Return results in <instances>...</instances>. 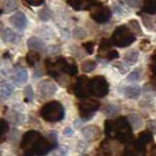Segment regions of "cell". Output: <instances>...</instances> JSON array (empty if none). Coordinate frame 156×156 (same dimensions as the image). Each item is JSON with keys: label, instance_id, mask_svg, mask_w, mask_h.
Here are the masks:
<instances>
[{"label": "cell", "instance_id": "32", "mask_svg": "<svg viewBox=\"0 0 156 156\" xmlns=\"http://www.w3.org/2000/svg\"><path fill=\"white\" fill-rule=\"evenodd\" d=\"M39 18L42 21H48L52 18V12L48 7H44L39 11Z\"/></svg>", "mask_w": 156, "mask_h": 156}, {"label": "cell", "instance_id": "31", "mask_svg": "<svg viewBox=\"0 0 156 156\" xmlns=\"http://www.w3.org/2000/svg\"><path fill=\"white\" fill-rule=\"evenodd\" d=\"M128 27L133 31V33L135 35H141L142 34V30H141L140 23H139L137 20H130L129 23H128Z\"/></svg>", "mask_w": 156, "mask_h": 156}, {"label": "cell", "instance_id": "44", "mask_svg": "<svg viewBox=\"0 0 156 156\" xmlns=\"http://www.w3.org/2000/svg\"><path fill=\"white\" fill-rule=\"evenodd\" d=\"M113 12H114V13H116V14H119V16H121V14H125V13H126L125 9L121 7L120 5H116V4L113 6Z\"/></svg>", "mask_w": 156, "mask_h": 156}, {"label": "cell", "instance_id": "1", "mask_svg": "<svg viewBox=\"0 0 156 156\" xmlns=\"http://www.w3.org/2000/svg\"><path fill=\"white\" fill-rule=\"evenodd\" d=\"M105 135L109 140L128 143L133 140V127L125 116L110 119L105 122Z\"/></svg>", "mask_w": 156, "mask_h": 156}, {"label": "cell", "instance_id": "25", "mask_svg": "<svg viewBox=\"0 0 156 156\" xmlns=\"http://www.w3.org/2000/svg\"><path fill=\"white\" fill-rule=\"evenodd\" d=\"M119 112H120V107H119L117 105H114V103L107 105V106L105 107V109H103L105 115L108 117H114L115 115L119 114Z\"/></svg>", "mask_w": 156, "mask_h": 156}, {"label": "cell", "instance_id": "6", "mask_svg": "<svg viewBox=\"0 0 156 156\" xmlns=\"http://www.w3.org/2000/svg\"><path fill=\"white\" fill-rule=\"evenodd\" d=\"M70 93H73L79 99H87L92 95V87H90V79L85 75L79 76L72 85Z\"/></svg>", "mask_w": 156, "mask_h": 156}, {"label": "cell", "instance_id": "11", "mask_svg": "<svg viewBox=\"0 0 156 156\" xmlns=\"http://www.w3.org/2000/svg\"><path fill=\"white\" fill-rule=\"evenodd\" d=\"M38 89H39L40 96L42 99H48L55 95V93L58 92V86L52 80H42L38 85Z\"/></svg>", "mask_w": 156, "mask_h": 156}, {"label": "cell", "instance_id": "33", "mask_svg": "<svg viewBox=\"0 0 156 156\" xmlns=\"http://www.w3.org/2000/svg\"><path fill=\"white\" fill-rule=\"evenodd\" d=\"M2 5H4V11H6V12H12L18 7L14 0H5Z\"/></svg>", "mask_w": 156, "mask_h": 156}, {"label": "cell", "instance_id": "50", "mask_svg": "<svg viewBox=\"0 0 156 156\" xmlns=\"http://www.w3.org/2000/svg\"><path fill=\"white\" fill-rule=\"evenodd\" d=\"M96 156H106V155H103V154H100V153H98V154H96Z\"/></svg>", "mask_w": 156, "mask_h": 156}, {"label": "cell", "instance_id": "43", "mask_svg": "<svg viewBox=\"0 0 156 156\" xmlns=\"http://www.w3.org/2000/svg\"><path fill=\"white\" fill-rule=\"evenodd\" d=\"M125 2L132 8H136L140 6V0H125Z\"/></svg>", "mask_w": 156, "mask_h": 156}, {"label": "cell", "instance_id": "51", "mask_svg": "<svg viewBox=\"0 0 156 156\" xmlns=\"http://www.w3.org/2000/svg\"><path fill=\"white\" fill-rule=\"evenodd\" d=\"M2 28V23H0V30Z\"/></svg>", "mask_w": 156, "mask_h": 156}, {"label": "cell", "instance_id": "27", "mask_svg": "<svg viewBox=\"0 0 156 156\" xmlns=\"http://www.w3.org/2000/svg\"><path fill=\"white\" fill-rule=\"evenodd\" d=\"M7 132H8V122L5 119H0V142L5 141Z\"/></svg>", "mask_w": 156, "mask_h": 156}, {"label": "cell", "instance_id": "39", "mask_svg": "<svg viewBox=\"0 0 156 156\" xmlns=\"http://www.w3.org/2000/svg\"><path fill=\"white\" fill-rule=\"evenodd\" d=\"M68 151L67 147H56L53 151V156H66Z\"/></svg>", "mask_w": 156, "mask_h": 156}, {"label": "cell", "instance_id": "12", "mask_svg": "<svg viewBox=\"0 0 156 156\" xmlns=\"http://www.w3.org/2000/svg\"><path fill=\"white\" fill-rule=\"evenodd\" d=\"M68 5L75 11H90L98 4V0H67Z\"/></svg>", "mask_w": 156, "mask_h": 156}, {"label": "cell", "instance_id": "18", "mask_svg": "<svg viewBox=\"0 0 156 156\" xmlns=\"http://www.w3.org/2000/svg\"><path fill=\"white\" fill-rule=\"evenodd\" d=\"M113 46V42L110 39H102L101 44H100V47H99V59H103V56L109 52Z\"/></svg>", "mask_w": 156, "mask_h": 156}, {"label": "cell", "instance_id": "52", "mask_svg": "<svg viewBox=\"0 0 156 156\" xmlns=\"http://www.w3.org/2000/svg\"><path fill=\"white\" fill-rule=\"evenodd\" d=\"M2 12H4V11H2L1 8H0V14H2Z\"/></svg>", "mask_w": 156, "mask_h": 156}, {"label": "cell", "instance_id": "26", "mask_svg": "<svg viewBox=\"0 0 156 156\" xmlns=\"http://www.w3.org/2000/svg\"><path fill=\"white\" fill-rule=\"evenodd\" d=\"M142 16V20H143V23L144 26L148 28V30H154L155 28V20L150 16V14H146V13H141Z\"/></svg>", "mask_w": 156, "mask_h": 156}, {"label": "cell", "instance_id": "13", "mask_svg": "<svg viewBox=\"0 0 156 156\" xmlns=\"http://www.w3.org/2000/svg\"><path fill=\"white\" fill-rule=\"evenodd\" d=\"M82 135L85 137V140L88 142H93L100 139L101 136V130L99 127L96 126H87L82 129Z\"/></svg>", "mask_w": 156, "mask_h": 156}, {"label": "cell", "instance_id": "48", "mask_svg": "<svg viewBox=\"0 0 156 156\" xmlns=\"http://www.w3.org/2000/svg\"><path fill=\"white\" fill-rule=\"evenodd\" d=\"M149 156H156V144L154 146V147H151V150H150Z\"/></svg>", "mask_w": 156, "mask_h": 156}, {"label": "cell", "instance_id": "19", "mask_svg": "<svg viewBox=\"0 0 156 156\" xmlns=\"http://www.w3.org/2000/svg\"><path fill=\"white\" fill-rule=\"evenodd\" d=\"M142 13L146 14H156V0H143Z\"/></svg>", "mask_w": 156, "mask_h": 156}, {"label": "cell", "instance_id": "29", "mask_svg": "<svg viewBox=\"0 0 156 156\" xmlns=\"http://www.w3.org/2000/svg\"><path fill=\"white\" fill-rule=\"evenodd\" d=\"M127 119H128V121L130 122V125H132V127H133L134 129L140 128L141 126H142V120H141V117L139 116V115H136V114H130Z\"/></svg>", "mask_w": 156, "mask_h": 156}, {"label": "cell", "instance_id": "14", "mask_svg": "<svg viewBox=\"0 0 156 156\" xmlns=\"http://www.w3.org/2000/svg\"><path fill=\"white\" fill-rule=\"evenodd\" d=\"M9 23L18 30H25L27 26V18L23 12H16L9 18Z\"/></svg>", "mask_w": 156, "mask_h": 156}, {"label": "cell", "instance_id": "34", "mask_svg": "<svg viewBox=\"0 0 156 156\" xmlns=\"http://www.w3.org/2000/svg\"><path fill=\"white\" fill-rule=\"evenodd\" d=\"M33 98H34V90H33L31 85H28V86L25 87V99L27 102H30L33 100Z\"/></svg>", "mask_w": 156, "mask_h": 156}, {"label": "cell", "instance_id": "46", "mask_svg": "<svg viewBox=\"0 0 156 156\" xmlns=\"http://www.w3.org/2000/svg\"><path fill=\"white\" fill-rule=\"evenodd\" d=\"M150 45V42H149L148 40H143L142 42H141V49H143V51H146L147 48H146V46H149Z\"/></svg>", "mask_w": 156, "mask_h": 156}, {"label": "cell", "instance_id": "47", "mask_svg": "<svg viewBox=\"0 0 156 156\" xmlns=\"http://www.w3.org/2000/svg\"><path fill=\"white\" fill-rule=\"evenodd\" d=\"M63 134H65V135H72V134H73V129H72V128H66V129L63 130Z\"/></svg>", "mask_w": 156, "mask_h": 156}, {"label": "cell", "instance_id": "30", "mask_svg": "<svg viewBox=\"0 0 156 156\" xmlns=\"http://www.w3.org/2000/svg\"><path fill=\"white\" fill-rule=\"evenodd\" d=\"M137 139L143 142L144 144H149L153 142V133H150L149 130H146V132H142L140 133V135L137 136Z\"/></svg>", "mask_w": 156, "mask_h": 156}, {"label": "cell", "instance_id": "40", "mask_svg": "<svg viewBox=\"0 0 156 156\" xmlns=\"http://www.w3.org/2000/svg\"><path fill=\"white\" fill-rule=\"evenodd\" d=\"M82 46H83L85 51L87 52V54H93L94 47H95L94 42H92V41H88V42H85V44H83Z\"/></svg>", "mask_w": 156, "mask_h": 156}, {"label": "cell", "instance_id": "7", "mask_svg": "<svg viewBox=\"0 0 156 156\" xmlns=\"http://www.w3.org/2000/svg\"><path fill=\"white\" fill-rule=\"evenodd\" d=\"M99 108H100V102L98 100H85L78 105L79 114L82 121L90 120L94 114L99 110Z\"/></svg>", "mask_w": 156, "mask_h": 156}, {"label": "cell", "instance_id": "2", "mask_svg": "<svg viewBox=\"0 0 156 156\" xmlns=\"http://www.w3.org/2000/svg\"><path fill=\"white\" fill-rule=\"evenodd\" d=\"M45 67L47 74H49L56 80H60L65 74H67L68 76H75L78 74V66L75 61L62 56L55 59H47L45 61Z\"/></svg>", "mask_w": 156, "mask_h": 156}, {"label": "cell", "instance_id": "41", "mask_svg": "<svg viewBox=\"0 0 156 156\" xmlns=\"http://www.w3.org/2000/svg\"><path fill=\"white\" fill-rule=\"evenodd\" d=\"M25 4H27V5H30V6H34V7H37V6H41L44 2H45V0H23Z\"/></svg>", "mask_w": 156, "mask_h": 156}, {"label": "cell", "instance_id": "38", "mask_svg": "<svg viewBox=\"0 0 156 156\" xmlns=\"http://www.w3.org/2000/svg\"><path fill=\"white\" fill-rule=\"evenodd\" d=\"M47 140L56 148V146H58V134L55 133V132H49V133L47 134Z\"/></svg>", "mask_w": 156, "mask_h": 156}, {"label": "cell", "instance_id": "42", "mask_svg": "<svg viewBox=\"0 0 156 156\" xmlns=\"http://www.w3.org/2000/svg\"><path fill=\"white\" fill-rule=\"evenodd\" d=\"M147 127H148V130L150 133L156 134V120H150Z\"/></svg>", "mask_w": 156, "mask_h": 156}, {"label": "cell", "instance_id": "21", "mask_svg": "<svg viewBox=\"0 0 156 156\" xmlns=\"http://www.w3.org/2000/svg\"><path fill=\"white\" fill-rule=\"evenodd\" d=\"M141 94V88L136 85H132L125 88V95L128 99H136Z\"/></svg>", "mask_w": 156, "mask_h": 156}, {"label": "cell", "instance_id": "10", "mask_svg": "<svg viewBox=\"0 0 156 156\" xmlns=\"http://www.w3.org/2000/svg\"><path fill=\"white\" fill-rule=\"evenodd\" d=\"M147 155V144L141 142L139 139L127 143L122 156H146Z\"/></svg>", "mask_w": 156, "mask_h": 156}, {"label": "cell", "instance_id": "53", "mask_svg": "<svg viewBox=\"0 0 156 156\" xmlns=\"http://www.w3.org/2000/svg\"><path fill=\"white\" fill-rule=\"evenodd\" d=\"M1 101H2V100H1V98H0V106H1Z\"/></svg>", "mask_w": 156, "mask_h": 156}, {"label": "cell", "instance_id": "17", "mask_svg": "<svg viewBox=\"0 0 156 156\" xmlns=\"http://www.w3.org/2000/svg\"><path fill=\"white\" fill-rule=\"evenodd\" d=\"M13 90H14V86H13L12 83L6 82V81L0 82V95H1L4 99L9 98V96L13 94Z\"/></svg>", "mask_w": 156, "mask_h": 156}, {"label": "cell", "instance_id": "49", "mask_svg": "<svg viewBox=\"0 0 156 156\" xmlns=\"http://www.w3.org/2000/svg\"><path fill=\"white\" fill-rule=\"evenodd\" d=\"M151 62L156 63V48L155 51H154V53H153V55H151Z\"/></svg>", "mask_w": 156, "mask_h": 156}, {"label": "cell", "instance_id": "28", "mask_svg": "<svg viewBox=\"0 0 156 156\" xmlns=\"http://www.w3.org/2000/svg\"><path fill=\"white\" fill-rule=\"evenodd\" d=\"M95 68H96V62L93 61V60H86V61H83L82 65H81V69H82V72H85V73H90Z\"/></svg>", "mask_w": 156, "mask_h": 156}, {"label": "cell", "instance_id": "45", "mask_svg": "<svg viewBox=\"0 0 156 156\" xmlns=\"http://www.w3.org/2000/svg\"><path fill=\"white\" fill-rule=\"evenodd\" d=\"M115 66H116V68L119 69V72L122 73V74H125V73L128 72V65L127 66H125V65H115Z\"/></svg>", "mask_w": 156, "mask_h": 156}, {"label": "cell", "instance_id": "35", "mask_svg": "<svg viewBox=\"0 0 156 156\" xmlns=\"http://www.w3.org/2000/svg\"><path fill=\"white\" fill-rule=\"evenodd\" d=\"M73 35H74L75 39L81 40L86 37V31H85L83 28H81V27H76V28H74V31H73Z\"/></svg>", "mask_w": 156, "mask_h": 156}, {"label": "cell", "instance_id": "9", "mask_svg": "<svg viewBox=\"0 0 156 156\" xmlns=\"http://www.w3.org/2000/svg\"><path fill=\"white\" fill-rule=\"evenodd\" d=\"M112 16V9L101 2L98 1V4L90 9V18L93 19L95 23H107Z\"/></svg>", "mask_w": 156, "mask_h": 156}, {"label": "cell", "instance_id": "16", "mask_svg": "<svg viewBox=\"0 0 156 156\" xmlns=\"http://www.w3.org/2000/svg\"><path fill=\"white\" fill-rule=\"evenodd\" d=\"M12 78H13L14 82H16L18 86H21V85H23L27 81V79H28L27 70L25 69V68H16L14 70V73H13V76Z\"/></svg>", "mask_w": 156, "mask_h": 156}, {"label": "cell", "instance_id": "23", "mask_svg": "<svg viewBox=\"0 0 156 156\" xmlns=\"http://www.w3.org/2000/svg\"><path fill=\"white\" fill-rule=\"evenodd\" d=\"M137 59H139V52L136 49L128 51L125 54V58H123V60H125V62L127 65H134V63L137 61Z\"/></svg>", "mask_w": 156, "mask_h": 156}, {"label": "cell", "instance_id": "15", "mask_svg": "<svg viewBox=\"0 0 156 156\" xmlns=\"http://www.w3.org/2000/svg\"><path fill=\"white\" fill-rule=\"evenodd\" d=\"M27 47L32 51H37V52H42L46 48V44L37 37H32L27 40Z\"/></svg>", "mask_w": 156, "mask_h": 156}, {"label": "cell", "instance_id": "22", "mask_svg": "<svg viewBox=\"0 0 156 156\" xmlns=\"http://www.w3.org/2000/svg\"><path fill=\"white\" fill-rule=\"evenodd\" d=\"M8 121L11 122V123H13V125H20V123H23V119H25V115L23 114H20V113H18L16 110H12L9 114H8Z\"/></svg>", "mask_w": 156, "mask_h": 156}, {"label": "cell", "instance_id": "36", "mask_svg": "<svg viewBox=\"0 0 156 156\" xmlns=\"http://www.w3.org/2000/svg\"><path fill=\"white\" fill-rule=\"evenodd\" d=\"M141 78V69L140 68H136V69H134L129 75H128V81H137V80H140Z\"/></svg>", "mask_w": 156, "mask_h": 156}, {"label": "cell", "instance_id": "20", "mask_svg": "<svg viewBox=\"0 0 156 156\" xmlns=\"http://www.w3.org/2000/svg\"><path fill=\"white\" fill-rule=\"evenodd\" d=\"M1 39L7 44L8 42H16V39H18V34L11 28H5L1 32Z\"/></svg>", "mask_w": 156, "mask_h": 156}, {"label": "cell", "instance_id": "8", "mask_svg": "<svg viewBox=\"0 0 156 156\" xmlns=\"http://www.w3.org/2000/svg\"><path fill=\"white\" fill-rule=\"evenodd\" d=\"M90 87H92V94L96 98H103L109 93V83L107 79L102 75H96L90 79Z\"/></svg>", "mask_w": 156, "mask_h": 156}, {"label": "cell", "instance_id": "5", "mask_svg": "<svg viewBox=\"0 0 156 156\" xmlns=\"http://www.w3.org/2000/svg\"><path fill=\"white\" fill-rule=\"evenodd\" d=\"M110 40L114 46L125 48V47L130 46L136 40V35L127 25H121V26L116 27L115 31L113 32Z\"/></svg>", "mask_w": 156, "mask_h": 156}, {"label": "cell", "instance_id": "4", "mask_svg": "<svg viewBox=\"0 0 156 156\" xmlns=\"http://www.w3.org/2000/svg\"><path fill=\"white\" fill-rule=\"evenodd\" d=\"M44 136L38 130H28L23 135L20 147L23 151V156H37V150Z\"/></svg>", "mask_w": 156, "mask_h": 156}, {"label": "cell", "instance_id": "24", "mask_svg": "<svg viewBox=\"0 0 156 156\" xmlns=\"http://www.w3.org/2000/svg\"><path fill=\"white\" fill-rule=\"evenodd\" d=\"M40 60V53H38L37 51H30L26 54V62L28 63L31 67L35 66L37 63L39 62Z\"/></svg>", "mask_w": 156, "mask_h": 156}, {"label": "cell", "instance_id": "3", "mask_svg": "<svg viewBox=\"0 0 156 156\" xmlns=\"http://www.w3.org/2000/svg\"><path fill=\"white\" fill-rule=\"evenodd\" d=\"M41 117L47 122H59L65 117L63 106L58 101H49L45 103L40 109Z\"/></svg>", "mask_w": 156, "mask_h": 156}, {"label": "cell", "instance_id": "37", "mask_svg": "<svg viewBox=\"0 0 156 156\" xmlns=\"http://www.w3.org/2000/svg\"><path fill=\"white\" fill-rule=\"evenodd\" d=\"M117 58H119V52H117L116 49H110L109 52L103 56V59H105V60H108V61H110V60H115V59H117Z\"/></svg>", "mask_w": 156, "mask_h": 156}]
</instances>
